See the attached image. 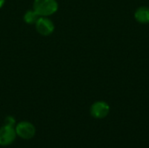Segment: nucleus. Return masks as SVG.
I'll return each instance as SVG.
<instances>
[{
    "mask_svg": "<svg viewBox=\"0 0 149 148\" xmlns=\"http://www.w3.org/2000/svg\"><path fill=\"white\" fill-rule=\"evenodd\" d=\"M110 113V106L106 101H96L90 107V113L94 119H105Z\"/></svg>",
    "mask_w": 149,
    "mask_h": 148,
    "instance_id": "4",
    "label": "nucleus"
},
{
    "mask_svg": "<svg viewBox=\"0 0 149 148\" xmlns=\"http://www.w3.org/2000/svg\"><path fill=\"white\" fill-rule=\"evenodd\" d=\"M39 18V16L36 13V11L32 10H26L24 14V21L27 24H35L38 19Z\"/></svg>",
    "mask_w": 149,
    "mask_h": 148,
    "instance_id": "7",
    "label": "nucleus"
},
{
    "mask_svg": "<svg viewBox=\"0 0 149 148\" xmlns=\"http://www.w3.org/2000/svg\"><path fill=\"white\" fill-rule=\"evenodd\" d=\"M32 9L39 17H49L58 10L57 0H34Z\"/></svg>",
    "mask_w": 149,
    "mask_h": 148,
    "instance_id": "1",
    "label": "nucleus"
},
{
    "mask_svg": "<svg viewBox=\"0 0 149 148\" xmlns=\"http://www.w3.org/2000/svg\"><path fill=\"white\" fill-rule=\"evenodd\" d=\"M4 3H5V0H0V9L4 5Z\"/></svg>",
    "mask_w": 149,
    "mask_h": 148,
    "instance_id": "9",
    "label": "nucleus"
},
{
    "mask_svg": "<svg viewBox=\"0 0 149 148\" xmlns=\"http://www.w3.org/2000/svg\"><path fill=\"white\" fill-rule=\"evenodd\" d=\"M4 125H8V126H14L16 125V120L12 116H7L4 120Z\"/></svg>",
    "mask_w": 149,
    "mask_h": 148,
    "instance_id": "8",
    "label": "nucleus"
},
{
    "mask_svg": "<svg viewBox=\"0 0 149 148\" xmlns=\"http://www.w3.org/2000/svg\"><path fill=\"white\" fill-rule=\"evenodd\" d=\"M34 25L38 33L45 37L50 36L55 30L54 23L48 17H39Z\"/></svg>",
    "mask_w": 149,
    "mask_h": 148,
    "instance_id": "2",
    "label": "nucleus"
},
{
    "mask_svg": "<svg viewBox=\"0 0 149 148\" xmlns=\"http://www.w3.org/2000/svg\"><path fill=\"white\" fill-rule=\"evenodd\" d=\"M15 130L17 135L24 140H31L34 137L36 133L35 126L28 121H21L17 123Z\"/></svg>",
    "mask_w": 149,
    "mask_h": 148,
    "instance_id": "3",
    "label": "nucleus"
},
{
    "mask_svg": "<svg viewBox=\"0 0 149 148\" xmlns=\"http://www.w3.org/2000/svg\"><path fill=\"white\" fill-rule=\"evenodd\" d=\"M17 136L14 126L4 125L0 128V146L7 147L12 144Z\"/></svg>",
    "mask_w": 149,
    "mask_h": 148,
    "instance_id": "5",
    "label": "nucleus"
},
{
    "mask_svg": "<svg viewBox=\"0 0 149 148\" xmlns=\"http://www.w3.org/2000/svg\"><path fill=\"white\" fill-rule=\"evenodd\" d=\"M135 20L143 24H149V7L148 6H141L136 9L134 11Z\"/></svg>",
    "mask_w": 149,
    "mask_h": 148,
    "instance_id": "6",
    "label": "nucleus"
}]
</instances>
